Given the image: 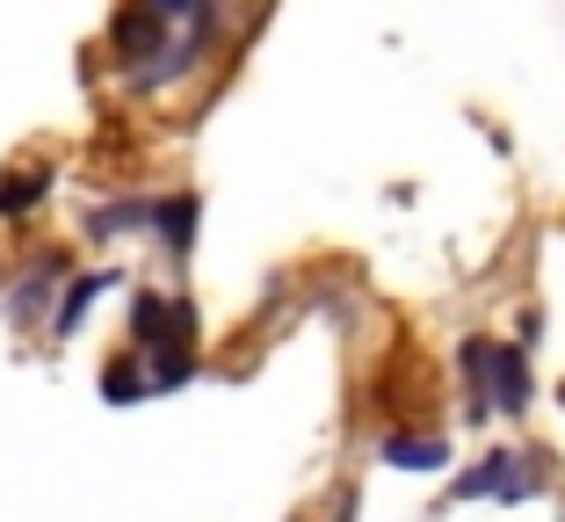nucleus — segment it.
<instances>
[{"label":"nucleus","mask_w":565,"mask_h":522,"mask_svg":"<svg viewBox=\"0 0 565 522\" xmlns=\"http://www.w3.org/2000/svg\"><path fill=\"white\" fill-rule=\"evenodd\" d=\"M536 385H530V349L515 341H486V371L471 385V406L465 414H530Z\"/></svg>","instance_id":"nucleus-1"},{"label":"nucleus","mask_w":565,"mask_h":522,"mask_svg":"<svg viewBox=\"0 0 565 522\" xmlns=\"http://www.w3.org/2000/svg\"><path fill=\"white\" fill-rule=\"evenodd\" d=\"M536 493H544V472L522 450H486L471 472H457L449 501H536Z\"/></svg>","instance_id":"nucleus-2"},{"label":"nucleus","mask_w":565,"mask_h":522,"mask_svg":"<svg viewBox=\"0 0 565 522\" xmlns=\"http://www.w3.org/2000/svg\"><path fill=\"white\" fill-rule=\"evenodd\" d=\"M109 44H117V58L138 73V58H160L167 51V15L160 8H124V15L109 22Z\"/></svg>","instance_id":"nucleus-3"},{"label":"nucleus","mask_w":565,"mask_h":522,"mask_svg":"<svg viewBox=\"0 0 565 522\" xmlns=\"http://www.w3.org/2000/svg\"><path fill=\"white\" fill-rule=\"evenodd\" d=\"M58 276H66V262H58V254H44V262H36L30 276H15V290H8V320H44V305H51V284H58Z\"/></svg>","instance_id":"nucleus-4"},{"label":"nucleus","mask_w":565,"mask_h":522,"mask_svg":"<svg viewBox=\"0 0 565 522\" xmlns=\"http://www.w3.org/2000/svg\"><path fill=\"white\" fill-rule=\"evenodd\" d=\"M377 457H384V465H399V472H443V465H449V443L443 436H384Z\"/></svg>","instance_id":"nucleus-5"},{"label":"nucleus","mask_w":565,"mask_h":522,"mask_svg":"<svg viewBox=\"0 0 565 522\" xmlns=\"http://www.w3.org/2000/svg\"><path fill=\"white\" fill-rule=\"evenodd\" d=\"M152 233H160L167 254H189L196 247V196H160L152 203Z\"/></svg>","instance_id":"nucleus-6"},{"label":"nucleus","mask_w":565,"mask_h":522,"mask_svg":"<svg viewBox=\"0 0 565 522\" xmlns=\"http://www.w3.org/2000/svg\"><path fill=\"white\" fill-rule=\"evenodd\" d=\"M102 290H117V276H109V269H95V276H73V284H66V305L51 312V334H73V327L87 320V305H95Z\"/></svg>","instance_id":"nucleus-7"},{"label":"nucleus","mask_w":565,"mask_h":522,"mask_svg":"<svg viewBox=\"0 0 565 522\" xmlns=\"http://www.w3.org/2000/svg\"><path fill=\"white\" fill-rule=\"evenodd\" d=\"M51 189V168H15L8 182H0V219H22V211H36Z\"/></svg>","instance_id":"nucleus-8"},{"label":"nucleus","mask_w":565,"mask_h":522,"mask_svg":"<svg viewBox=\"0 0 565 522\" xmlns=\"http://www.w3.org/2000/svg\"><path fill=\"white\" fill-rule=\"evenodd\" d=\"M131 225H152V203H146V196H131V203H109V211H95V219H87V233H95V239H117V233H131Z\"/></svg>","instance_id":"nucleus-9"},{"label":"nucleus","mask_w":565,"mask_h":522,"mask_svg":"<svg viewBox=\"0 0 565 522\" xmlns=\"http://www.w3.org/2000/svg\"><path fill=\"white\" fill-rule=\"evenodd\" d=\"M189 377H196V355H189V349H152V363H146V392L189 385Z\"/></svg>","instance_id":"nucleus-10"},{"label":"nucleus","mask_w":565,"mask_h":522,"mask_svg":"<svg viewBox=\"0 0 565 522\" xmlns=\"http://www.w3.org/2000/svg\"><path fill=\"white\" fill-rule=\"evenodd\" d=\"M102 400H109V406H131V400H146V371H138L131 355H117V363L102 371Z\"/></svg>","instance_id":"nucleus-11"}]
</instances>
